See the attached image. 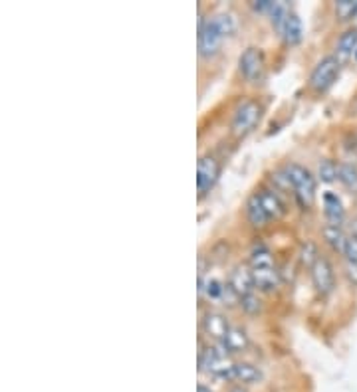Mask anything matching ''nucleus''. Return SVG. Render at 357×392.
Masks as SVG:
<instances>
[{
	"instance_id": "f257e3e1",
	"label": "nucleus",
	"mask_w": 357,
	"mask_h": 392,
	"mask_svg": "<svg viewBox=\"0 0 357 392\" xmlns=\"http://www.w3.org/2000/svg\"><path fill=\"white\" fill-rule=\"evenodd\" d=\"M199 366L220 381H232L234 363H230L229 353L222 346H205L199 355Z\"/></svg>"
},
{
	"instance_id": "f03ea898",
	"label": "nucleus",
	"mask_w": 357,
	"mask_h": 392,
	"mask_svg": "<svg viewBox=\"0 0 357 392\" xmlns=\"http://www.w3.org/2000/svg\"><path fill=\"white\" fill-rule=\"evenodd\" d=\"M284 171L290 176V183H292L294 194H296L298 202L302 204L304 208L311 206V202L316 198V179H314V174L306 166L296 163L288 164Z\"/></svg>"
},
{
	"instance_id": "7ed1b4c3",
	"label": "nucleus",
	"mask_w": 357,
	"mask_h": 392,
	"mask_svg": "<svg viewBox=\"0 0 357 392\" xmlns=\"http://www.w3.org/2000/svg\"><path fill=\"white\" fill-rule=\"evenodd\" d=\"M339 72H341V62H339V58H336V55H326V58H321L320 62H318V65L311 70V90L318 93L328 92L331 85L336 83V80L339 78Z\"/></svg>"
},
{
	"instance_id": "20e7f679",
	"label": "nucleus",
	"mask_w": 357,
	"mask_h": 392,
	"mask_svg": "<svg viewBox=\"0 0 357 392\" xmlns=\"http://www.w3.org/2000/svg\"><path fill=\"white\" fill-rule=\"evenodd\" d=\"M262 117V105L254 100L242 101L234 111V117H232V133L237 137H244L248 135L252 129L257 127V123Z\"/></svg>"
},
{
	"instance_id": "39448f33",
	"label": "nucleus",
	"mask_w": 357,
	"mask_h": 392,
	"mask_svg": "<svg viewBox=\"0 0 357 392\" xmlns=\"http://www.w3.org/2000/svg\"><path fill=\"white\" fill-rule=\"evenodd\" d=\"M220 176V163L212 155H202L197 163V189L199 196H205L217 184Z\"/></svg>"
},
{
	"instance_id": "423d86ee",
	"label": "nucleus",
	"mask_w": 357,
	"mask_h": 392,
	"mask_svg": "<svg viewBox=\"0 0 357 392\" xmlns=\"http://www.w3.org/2000/svg\"><path fill=\"white\" fill-rule=\"evenodd\" d=\"M238 68H240V73L247 78L248 82H260L264 78V54L260 48L250 46L247 48L240 60H238Z\"/></svg>"
},
{
	"instance_id": "0eeeda50",
	"label": "nucleus",
	"mask_w": 357,
	"mask_h": 392,
	"mask_svg": "<svg viewBox=\"0 0 357 392\" xmlns=\"http://www.w3.org/2000/svg\"><path fill=\"white\" fill-rule=\"evenodd\" d=\"M311 282H314V287L320 295H330L336 287V274H333V265L330 264L328 258H320L316 265L310 270Z\"/></svg>"
},
{
	"instance_id": "6e6552de",
	"label": "nucleus",
	"mask_w": 357,
	"mask_h": 392,
	"mask_svg": "<svg viewBox=\"0 0 357 392\" xmlns=\"http://www.w3.org/2000/svg\"><path fill=\"white\" fill-rule=\"evenodd\" d=\"M222 34L217 28L212 26V22H205L199 20V52L202 58H212L214 54H219L220 46H222Z\"/></svg>"
},
{
	"instance_id": "1a4fd4ad",
	"label": "nucleus",
	"mask_w": 357,
	"mask_h": 392,
	"mask_svg": "<svg viewBox=\"0 0 357 392\" xmlns=\"http://www.w3.org/2000/svg\"><path fill=\"white\" fill-rule=\"evenodd\" d=\"M202 331L209 335V337L217 339V341H222L227 337V333L230 331L229 319L220 313V311H207L202 315Z\"/></svg>"
},
{
	"instance_id": "9d476101",
	"label": "nucleus",
	"mask_w": 357,
	"mask_h": 392,
	"mask_svg": "<svg viewBox=\"0 0 357 392\" xmlns=\"http://www.w3.org/2000/svg\"><path fill=\"white\" fill-rule=\"evenodd\" d=\"M257 194H258V198H260L262 208H264L266 214H268V218L278 220L284 216L286 204L282 202V198H280L274 191H260L257 192Z\"/></svg>"
},
{
	"instance_id": "9b49d317",
	"label": "nucleus",
	"mask_w": 357,
	"mask_h": 392,
	"mask_svg": "<svg viewBox=\"0 0 357 392\" xmlns=\"http://www.w3.org/2000/svg\"><path fill=\"white\" fill-rule=\"evenodd\" d=\"M252 280H254V287L260 292H274L280 283L278 272L274 265L270 267H254L252 270Z\"/></svg>"
},
{
	"instance_id": "f8f14e48",
	"label": "nucleus",
	"mask_w": 357,
	"mask_h": 392,
	"mask_svg": "<svg viewBox=\"0 0 357 392\" xmlns=\"http://www.w3.org/2000/svg\"><path fill=\"white\" fill-rule=\"evenodd\" d=\"M324 212H326L328 224L341 226V222L346 218V210H343V204H341L336 192H326L324 194Z\"/></svg>"
},
{
	"instance_id": "ddd939ff",
	"label": "nucleus",
	"mask_w": 357,
	"mask_h": 392,
	"mask_svg": "<svg viewBox=\"0 0 357 392\" xmlns=\"http://www.w3.org/2000/svg\"><path fill=\"white\" fill-rule=\"evenodd\" d=\"M229 283L238 292V295H247L254 292V280H252V270H248L244 265H237L230 274Z\"/></svg>"
},
{
	"instance_id": "4468645a",
	"label": "nucleus",
	"mask_w": 357,
	"mask_h": 392,
	"mask_svg": "<svg viewBox=\"0 0 357 392\" xmlns=\"http://www.w3.org/2000/svg\"><path fill=\"white\" fill-rule=\"evenodd\" d=\"M248 345H250V339H248L247 331L240 327H230L227 337L220 341V346L227 353H242V351H247Z\"/></svg>"
},
{
	"instance_id": "2eb2a0df",
	"label": "nucleus",
	"mask_w": 357,
	"mask_h": 392,
	"mask_svg": "<svg viewBox=\"0 0 357 392\" xmlns=\"http://www.w3.org/2000/svg\"><path fill=\"white\" fill-rule=\"evenodd\" d=\"M321 236L326 240V244L333 250V252H339V254H343V250H346V244H348L349 236L343 232L341 226H333V224H326L324 228H321Z\"/></svg>"
},
{
	"instance_id": "dca6fc26",
	"label": "nucleus",
	"mask_w": 357,
	"mask_h": 392,
	"mask_svg": "<svg viewBox=\"0 0 357 392\" xmlns=\"http://www.w3.org/2000/svg\"><path fill=\"white\" fill-rule=\"evenodd\" d=\"M282 38H284V42L288 46H296V44H300L304 38V24L302 20L298 14H290L288 20H286V26L282 30Z\"/></svg>"
},
{
	"instance_id": "f3484780",
	"label": "nucleus",
	"mask_w": 357,
	"mask_h": 392,
	"mask_svg": "<svg viewBox=\"0 0 357 392\" xmlns=\"http://www.w3.org/2000/svg\"><path fill=\"white\" fill-rule=\"evenodd\" d=\"M247 216L248 220H250V224H252V226H257V228H264L266 224L270 222L268 214H266V210L262 208V204H260L258 194H252V196L248 198Z\"/></svg>"
},
{
	"instance_id": "a211bd4d",
	"label": "nucleus",
	"mask_w": 357,
	"mask_h": 392,
	"mask_svg": "<svg viewBox=\"0 0 357 392\" xmlns=\"http://www.w3.org/2000/svg\"><path fill=\"white\" fill-rule=\"evenodd\" d=\"M262 378V373L260 369L250 363H234V369H232V381L244 384H254Z\"/></svg>"
},
{
	"instance_id": "6ab92c4d",
	"label": "nucleus",
	"mask_w": 357,
	"mask_h": 392,
	"mask_svg": "<svg viewBox=\"0 0 357 392\" xmlns=\"http://www.w3.org/2000/svg\"><path fill=\"white\" fill-rule=\"evenodd\" d=\"M211 22H212V26L217 28L220 34H222V38L232 36L238 28V20L232 12H219V14H214V16H212Z\"/></svg>"
},
{
	"instance_id": "aec40b11",
	"label": "nucleus",
	"mask_w": 357,
	"mask_h": 392,
	"mask_svg": "<svg viewBox=\"0 0 357 392\" xmlns=\"http://www.w3.org/2000/svg\"><path fill=\"white\" fill-rule=\"evenodd\" d=\"M250 265H252V270L254 267H270V265H274L272 252L262 242H257L254 248H252V252H250Z\"/></svg>"
},
{
	"instance_id": "412c9836",
	"label": "nucleus",
	"mask_w": 357,
	"mask_h": 392,
	"mask_svg": "<svg viewBox=\"0 0 357 392\" xmlns=\"http://www.w3.org/2000/svg\"><path fill=\"white\" fill-rule=\"evenodd\" d=\"M338 181L349 192H356L357 194V166H353L351 163H339Z\"/></svg>"
},
{
	"instance_id": "4be33fe9",
	"label": "nucleus",
	"mask_w": 357,
	"mask_h": 392,
	"mask_svg": "<svg viewBox=\"0 0 357 392\" xmlns=\"http://www.w3.org/2000/svg\"><path fill=\"white\" fill-rule=\"evenodd\" d=\"M338 52L341 55H351L357 52V28H348L338 40Z\"/></svg>"
},
{
	"instance_id": "5701e85b",
	"label": "nucleus",
	"mask_w": 357,
	"mask_h": 392,
	"mask_svg": "<svg viewBox=\"0 0 357 392\" xmlns=\"http://www.w3.org/2000/svg\"><path fill=\"white\" fill-rule=\"evenodd\" d=\"M290 14H292V12H290V9H288V4H286V2H276L274 9H272V12H270L272 26L278 30V34H280V36H282V30H284L286 20H288Z\"/></svg>"
},
{
	"instance_id": "b1692460",
	"label": "nucleus",
	"mask_w": 357,
	"mask_h": 392,
	"mask_svg": "<svg viewBox=\"0 0 357 392\" xmlns=\"http://www.w3.org/2000/svg\"><path fill=\"white\" fill-rule=\"evenodd\" d=\"M339 173V164H336L331 159H324L318 164V179H320L321 183L330 184L333 183L336 179H338Z\"/></svg>"
},
{
	"instance_id": "393cba45",
	"label": "nucleus",
	"mask_w": 357,
	"mask_h": 392,
	"mask_svg": "<svg viewBox=\"0 0 357 392\" xmlns=\"http://www.w3.org/2000/svg\"><path fill=\"white\" fill-rule=\"evenodd\" d=\"M321 255L320 252H318V246L314 244V242H304L302 244V250H300V262H302V265H306V267H314L316 265V262L320 260Z\"/></svg>"
},
{
	"instance_id": "a878e982",
	"label": "nucleus",
	"mask_w": 357,
	"mask_h": 392,
	"mask_svg": "<svg viewBox=\"0 0 357 392\" xmlns=\"http://www.w3.org/2000/svg\"><path fill=\"white\" fill-rule=\"evenodd\" d=\"M336 16L341 22H348L357 16V0H338L336 2Z\"/></svg>"
},
{
	"instance_id": "bb28decb",
	"label": "nucleus",
	"mask_w": 357,
	"mask_h": 392,
	"mask_svg": "<svg viewBox=\"0 0 357 392\" xmlns=\"http://www.w3.org/2000/svg\"><path fill=\"white\" fill-rule=\"evenodd\" d=\"M240 307H242V311L248 313V315H257V313L262 311V301L258 300V295L254 292L247 293V295L240 297Z\"/></svg>"
},
{
	"instance_id": "cd10ccee",
	"label": "nucleus",
	"mask_w": 357,
	"mask_h": 392,
	"mask_svg": "<svg viewBox=\"0 0 357 392\" xmlns=\"http://www.w3.org/2000/svg\"><path fill=\"white\" fill-rule=\"evenodd\" d=\"M222 290H224V283H220L219 280H212L211 277V280H207V282H205L202 295L211 301H220V297H222Z\"/></svg>"
},
{
	"instance_id": "c85d7f7f",
	"label": "nucleus",
	"mask_w": 357,
	"mask_h": 392,
	"mask_svg": "<svg viewBox=\"0 0 357 392\" xmlns=\"http://www.w3.org/2000/svg\"><path fill=\"white\" fill-rule=\"evenodd\" d=\"M270 181H272V183H274V186H278L280 191H294L292 183H290V176L286 174L284 169H282V171H276V173H272Z\"/></svg>"
},
{
	"instance_id": "c756f323",
	"label": "nucleus",
	"mask_w": 357,
	"mask_h": 392,
	"mask_svg": "<svg viewBox=\"0 0 357 392\" xmlns=\"http://www.w3.org/2000/svg\"><path fill=\"white\" fill-rule=\"evenodd\" d=\"M220 301H222L227 307H234L237 303H240V295H238V292L230 285V283H224V290H222V297H220Z\"/></svg>"
},
{
	"instance_id": "7c9ffc66",
	"label": "nucleus",
	"mask_w": 357,
	"mask_h": 392,
	"mask_svg": "<svg viewBox=\"0 0 357 392\" xmlns=\"http://www.w3.org/2000/svg\"><path fill=\"white\" fill-rule=\"evenodd\" d=\"M343 255H346V260H348L349 264H357V238L349 236Z\"/></svg>"
},
{
	"instance_id": "2f4dec72",
	"label": "nucleus",
	"mask_w": 357,
	"mask_h": 392,
	"mask_svg": "<svg viewBox=\"0 0 357 392\" xmlns=\"http://www.w3.org/2000/svg\"><path fill=\"white\" fill-rule=\"evenodd\" d=\"M276 2H272V0H258V2H252V9L257 10V12H272V9H274Z\"/></svg>"
},
{
	"instance_id": "473e14b6",
	"label": "nucleus",
	"mask_w": 357,
	"mask_h": 392,
	"mask_svg": "<svg viewBox=\"0 0 357 392\" xmlns=\"http://www.w3.org/2000/svg\"><path fill=\"white\" fill-rule=\"evenodd\" d=\"M346 275H348L349 283H353V285H357V264H349L346 265Z\"/></svg>"
},
{
	"instance_id": "72a5a7b5",
	"label": "nucleus",
	"mask_w": 357,
	"mask_h": 392,
	"mask_svg": "<svg viewBox=\"0 0 357 392\" xmlns=\"http://www.w3.org/2000/svg\"><path fill=\"white\" fill-rule=\"evenodd\" d=\"M349 230H351V236H353V238H357V218L353 220V222H351V224H349Z\"/></svg>"
},
{
	"instance_id": "f704fd0d",
	"label": "nucleus",
	"mask_w": 357,
	"mask_h": 392,
	"mask_svg": "<svg viewBox=\"0 0 357 392\" xmlns=\"http://www.w3.org/2000/svg\"><path fill=\"white\" fill-rule=\"evenodd\" d=\"M197 392H214V391H211V388H209V386H205V384H199V386H197Z\"/></svg>"
},
{
	"instance_id": "c9c22d12",
	"label": "nucleus",
	"mask_w": 357,
	"mask_h": 392,
	"mask_svg": "<svg viewBox=\"0 0 357 392\" xmlns=\"http://www.w3.org/2000/svg\"><path fill=\"white\" fill-rule=\"evenodd\" d=\"M229 392H247V388H242V386H232Z\"/></svg>"
},
{
	"instance_id": "e433bc0d",
	"label": "nucleus",
	"mask_w": 357,
	"mask_h": 392,
	"mask_svg": "<svg viewBox=\"0 0 357 392\" xmlns=\"http://www.w3.org/2000/svg\"><path fill=\"white\" fill-rule=\"evenodd\" d=\"M353 143H356V147H357V131H356V135H353Z\"/></svg>"
},
{
	"instance_id": "4c0bfd02",
	"label": "nucleus",
	"mask_w": 357,
	"mask_h": 392,
	"mask_svg": "<svg viewBox=\"0 0 357 392\" xmlns=\"http://www.w3.org/2000/svg\"><path fill=\"white\" fill-rule=\"evenodd\" d=\"M356 58H357V52H356Z\"/></svg>"
}]
</instances>
